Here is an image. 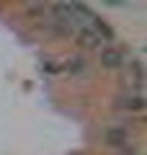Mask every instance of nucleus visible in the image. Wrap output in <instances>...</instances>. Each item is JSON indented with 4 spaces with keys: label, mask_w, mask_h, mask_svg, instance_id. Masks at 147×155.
<instances>
[{
    "label": "nucleus",
    "mask_w": 147,
    "mask_h": 155,
    "mask_svg": "<svg viewBox=\"0 0 147 155\" xmlns=\"http://www.w3.org/2000/svg\"><path fill=\"white\" fill-rule=\"evenodd\" d=\"M77 41H80L85 49H96V47L101 44V39L96 36V31H93L90 26H80V36H77Z\"/></svg>",
    "instance_id": "2"
},
{
    "label": "nucleus",
    "mask_w": 147,
    "mask_h": 155,
    "mask_svg": "<svg viewBox=\"0 0 147 155\" xmlns=\"http://www.w3.org/2000/svg\"><path fill=\"white\" fill-rule=\"evenodd\" d=\"M124 106L126 109H137L139 111V109H145V98H142V96H132V98L124 101Z\"/></svg>",
    "instance_id": "3"
},
{
    "label": "nucleus",
    "mask_w": 147,
    "mask_h": 155,
    "mask_svg": "<svg viewBox=\"0 0 147 155\" xmlns=\"http://www.w3.org/2000/svg\"><path fill=\"white\" fill-rule=\"evenodd\" d=\"M101 65H103V67H121V65H124V52L116 49V47L103 49V52H101Z\"/></svg>",
    "instance_id": "1"
},
{
    "label": "nucleus",
    "mask_w": 147,
    "mask_h": 155,
    "mask_svg": "<svg viewBox=\"0 0 147 155\" xmlns=\"http://www.w3.org/2000/svg\"><path fill=\"white\" fill-rule=\"evenodd\" d=\"M126 134L124 132H116V129H111V132H106V142L109 145H121V140H124Z\"/></svg>",
    "instance_id": "4"
}]
</instances>
